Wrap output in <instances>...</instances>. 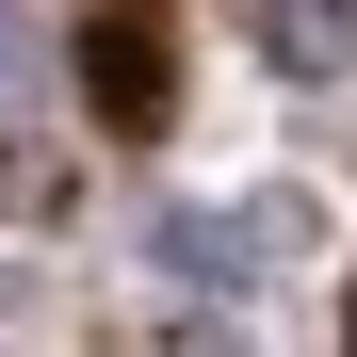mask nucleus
<instances>
[{"mask_svg":"<svg viewBox=\"0 0 357 357\" xmlns=\"http://www.w3.org/2000/svg\"><path fill=\"white\" fill-rule=\"evenodd\" d=\"M162 260L227 292V276H244V260H260V227H211V211H162Z\"/></svg>","mask_w":357,"mask_h":357,"instance_id":"1","label":"nucleus"},{"mask_svg":"<svg viewBox=\"0 0 357 357\" xmlns=\"http://www.w3.org/2000/svg\"><path fill=\"white\" fill-rule=\"evenodd\" d=\"M98 82H114V114H162V33H146V17H114V49H98Z\"/></svg>","mask_w":357,"mask_h":357,"instance_id":"2","label":"nucleus"},{"mask_svg":"<svg viewBox=\"0 0 357 357\" xmlns=\"http://www.w3.org/2000/svg\"><path fill=\"white\" fill-rule=\"evenodd\" d=\"M17 66H33V33H17V17H0V82H17Z\"/></svg>","mask_w":357,"mask_h":357,"instance_id":"3","label":"nucleus"}]
</instances>
